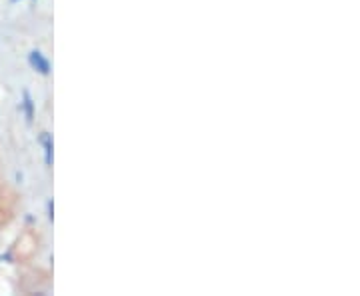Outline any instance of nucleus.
<instances>
[{"label":"nucleus","instance_id":"f257e3e1","mask_svg":"<svg viewBox=\"0 0 360 296\" xmlns=\"http://www.w3.org/2000/svg\"><path fill=\"white\" fill-rule=\"evenodd\" d=\"M28 60H30V66H32L34 70H38L40 74H48V72H50V64H48V60L42 56V52L32 50L30 56H28Z\"/></svg>","mask_w":360,"mask_h":296},{"label":"nucleus","instance_id":"f03ea898","mask_svg":"<svg viewBox=\"0 0 360 296\" xmlns=\"http://www.w3.org/2000/svg\"><path fill=\"white\" fill-rule=\"evenodd\" d=\"M42 142H44V152H46V164H52V138L48 132L42 134Z\"/></svg>","mask_w":360,"mask_h":296},{"label":"nucleus","instance_id":"7ed1b4c3","mask_svg":"<svg viewBox=\"0 0 360 296\" xmlns=\"http://www.w3.org/2000/svg\"><path fill=\"white\" fill-rule=\"evenodd\" d=\"M24 108H26V118H28V122H30L32 116H34V112H32V98H30L28 92H24Z\"/></svg>","mask_w":360,"mask_h":296}]
</instances>
